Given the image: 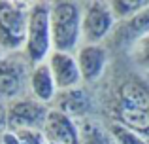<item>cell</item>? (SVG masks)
I'll use <instances>...</instances> for the list:
<instances>
[{
  "mask_svg": "<svg viewBox=\"0 0 149 144\" xmlns=\"http://www.w3.org/2000/svg\"><path fill=\"white\" fill-rule=\"evenodd\" d=\"M0 144H47V138L42 129L4 131Z\"/></svg>",
  "mask_w": 149,
  "mask_h": 144,
  "instance_id": "9a60e30c",
  "label": "cell"
},
{
  "mask_svg": "<svg viewBox=\"0 0 149 144\" xmlns=\"http://www.w3.org/2000/svg\"><path fill=\"white\" fill-rule=\"evenodd\" d=\"M117 19L108 2H91L81 6V40L83 44H100L113 30Z\"/></svg>",
  "mask_w": 149,
  "mask_h": 144,
  "instance_id": "277c9868",
  "label": "cell"
},
{
  "mask_svg": "<svg viewBox=\"0 0 149 144\" xmlns=\"http://www.w3.org/2000/svg\"><path fill=\"white\" fill-rule=\"evenodd\" d=\"M47 67L58 91L77 87L81 84V74H79V68H77V61L74 53L51 51L47 57Z\"/></svg>",
  "mask_w": 149,
  "mask_h": 144,
  "instance_id": "8992f818",
  "label": "cell"
},
{
  "mask_svg": "<svg viewBox=\"0 0 149 144\" xmlns=\"http://www.w3.org/2000/svg\"><path fill=\"white\" fill-rule=\"evenodd\" d=\"M108 131H109V135H111L115 144H149V140L143 135L121 125L119 122H111L108 125Z\"/></svg>",
  "mask_w": 149,
  "mask_h": 144,
  "instance_id": "e0dca14e",
  "label": "cell"
},
{
  "mask_svg": "<svg viewBox=\"0 0 149 144\" xmlns=\"http://www.w3.org/2000/svg\"><path fill=\"white\" fill-rule=\"evenodd\" d=\"M30 6L23 2L0 4V48L4 51H23L26 40Z\"/></svg>",
  "mask_w": 149,
  "mask_h": 144,
  "instance_id": "3957f363",
  "label": "cell"
},
{
  "mask_svg": "<svg viewBox=\"0 0 149 144\" xmlns=\"http://www.w3.org/2000/svg\"><path fill=\"white\" fill-rule=\"evenodd\" d=\"M53 51L74 53L81 42V6L76 2L49 4Z\"/></svg>",
  "mask_w": 149,
  "mask_h": 144,
  "instance_id": "6da1fadb",
  "label": "cell"
},
{
  "mask_svg": "<svg viewBox=\"0 0 149 144\" xmlns=\"http://www.w3.org/2000/svg\"><path fill=\"white\" fill-rule=\"evenodd\" d=\"M47 144H55V142H47Z\"/></svg>",
  "mask_w": 149,
  "mask_h": 144,
  "instance_id": "ffe728a7",
  "label": "cell"
},
{
  "mask_svg": "<svg viewBox=\"0 0 149 144\" xmlns=\"http://www.w3.org/2000/svg\"><path fill=\"white\" fill-rule=\"evenodd\" d=\"M130 59L134 61L136 67L149 70V32L136 38L130 44Z\"/></svg>",
  "mask_w": 149,
  "mask_h": 144,
  "instance_id": "d6986e66",
  "label": "cell"
},
{
  "mask_svg": "<svg viewBox=\"0 0 149 144\" xmlns=\"http://www.w3.org/2000/svg\"><path fill=\"white\" fill-rule=\"evenodd\" d=\"M119 106L149 110V89L138 80H127L119 85Z\"/></svg>",
  "mask_w": 149,
  "mask_h": 144,
  "instance_id": "7c38bea8",
  "label": "cell"
},
{
  "mask_svg": "<svg viewBox=\"0 0 149 144\" xmlns=\"http://www.w3.org/2000/svg\"><path fill=\"white\" fill-rule=\"evenodd\" d=\"M29 89L32 93V99H36L38 103H53L55 95L58 93L55 80L51 76V70L47 67V61L44 63L32 65L29 72Z\"/></svg>",
  "mask_w": 149,
  "mask_h": 144,
  "instance_id": "8fae6325",
  "label": "cell"
},
{
  "mask_svg": "<svg viewBox=\"0 0 149 144\" xmlns=\"http://www.w3.org/2000/svg\"><path fill=\"white\" fill-rule=\"evenodd\" d=\"M55 103V110L66 114L72 119H85L87 112L91 110V99H89L87 91L83 87H72V89H64L58 91L53 99Z\"/></svg>",
  "mask_w": 149,
  "mask_h": 144,
  "instance_id": "30bf717a",
  "label": "cell"
},
{
  "mask_svg": "<svg viewBox=\"0 0 149 144\" xmlns=\"http://www.w3.org/2000/svg\"><path fill=\"white\" fill-rule=\"evenodd\" d=\"M25 65L10 57H0V97L4 99H17L23 93L26 80Z\"/></svg>",
  "mask_w": 149,
  "mask_h": 144,
  "instance_id": "9c48e42d",
  "label": "cell"
},
{
  "mask_svg": "<svg viewBox=\"0 0 149 144\" xmlns=\"http://www.w3.org/2000/svg\"><path fill=\"white\" fill-rule=\"evenodd\" d=\"M149 32V6L143 8L142 11H138L136 15H132L130 19L123 21V36L130 40V44L136 38L143 36Z\"/></svg>",
  "mask_w": 149,
  "mask_h": 144,
  "instance_id": "2e32d148",
  "label": "cell"
},
{
  "mask_svg": "<svg viewBox=\"0 0 149 144\" xmlns=\"http://www.w3.org/2000/svg\"><path fill=\"white\" fill-rule=\"evenodd\" d=\"M49 108L36 99H15L6 108V127L8 131L19 129H42L47 118Z\"/></svg>",
  "mask_w": 149,
  "mask_h": 144,
  "instance_id": "5b68a950",
  "label": "cell"
},
{
  "mask_svg": "<svg viewBox=\"0 0 149 144\" xmlns=\"http://www.w3.org/2000/svg\"><path fill=\"white\" fill-rule=\"evenodd\" d=\"M44 131L47 142L55 144H79V131H77V122L68 118L66 114L49 108L47 118L44 122Z\"/></svg>",
  "mask_w": 149,
  "mask_h": 144,
  "instance_id": "52a82bcc",
  "label": "cell"
},
{
  "mask_svg": "<svg viewBox=\"0 0 149 144\" xmlns=\"http://www.w3.org/2000/svg\"><path fill=\"white\" fill-rule=\"evenodd\" d=\"M0 119H2V116H0Z\"/></svg>",
  "mask_w": 149,
  "mask_h": 144,
  "instance_id": "44dd1931",
  "label": "cell"
},
{
  "mask_svg": "<svg viewBox=\"0 0 149 144\" xmlns=\"http://www.w3.org/2000/svg\"><path fill=\"white\" fill-rule=\"evenodd\" d=\"M117 118H119V123L128 129L136 131L140 135L149 133V110H143V108H127V106H119L117 104L115 110Z\"/></svg>",
  "mask_w": 149,
  "mask_h": 144,
  "instance_id": "5bb4252c",
  "label": "cell"
},
{
  "mask_svg": "<svg viewBox=\"0 0 149 144\" xmlns=\"http://www.w3.org/2000/svg\"><path fill=\"white\" fill-rule=\"evenodd\" d=\"M109 6H111L115 19L127 21L132 15H136L138 11H142L143 8H147L149 2L147 0H121V2H109Z\"/></svg>",
  "mask_w": 149,
  "mask_h": 144,
  "instance_id": "ac0fdd59",
  "label": "cell"
},
{
  "mask_svg": "<svg viewBox=\"0 0 149 144\" xmlns=\"http://www.w3.org/2000/svg\"><path fill=\"white\" fill-rule=\"evenodd\" d=\"M77 131H79V144H115L109 131L95 119H79Z\"/></svg>",
  "mask_w": 149,
  "mask_h": 144,
  "instance_id": "4fadbf2b",
  "label": "cell"
},
{
  "mask_svg": "<svg viewBox=\"0 0 149 144\" xmlns=\"http://www.w3.org/2000/svg\"><path fill=\"white\" fill-rule=\"evenodd\" d=\"M81 81H96L106 70L108 51L102 44H81L76 53Z\"/></svg>",
  "mask_w": 149,
  "mask_h": 144,
  "instance_id": "ba28073f",
  "label": "cell"
},
{
  "mask_svg": "<svg viewBox=\"0 0 149 144\" xmlns=\"http://www.w3.org/2000/svg\"><path fill=\"white\" fill-rule=\"evenodd\" d=\"M25 57L30 65L47 61L53 51L51 46V27H49V4L36 2L29 11V27L25 40Z\"/></svg>",
  "mask_w": 149,
  "mask_h": 144,
  "instance_id": "7a4b0ae2",
  "label": "cell"
}]
</instances>
